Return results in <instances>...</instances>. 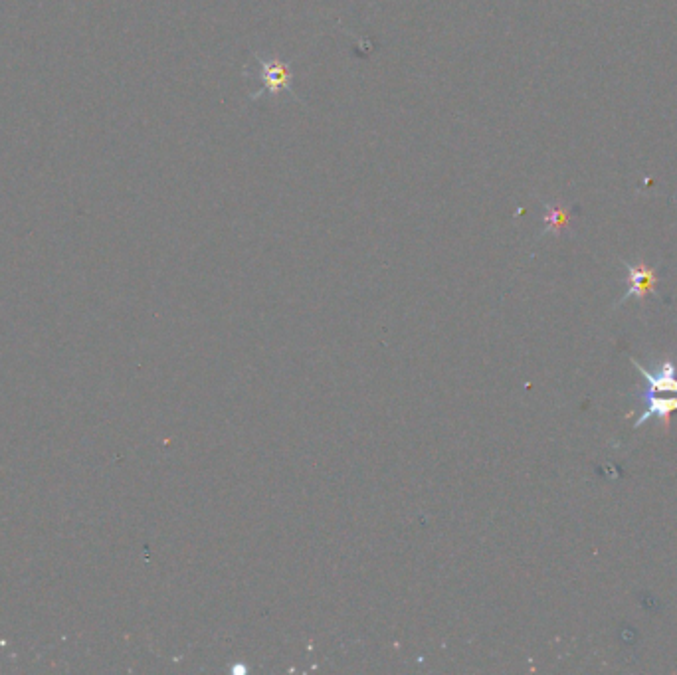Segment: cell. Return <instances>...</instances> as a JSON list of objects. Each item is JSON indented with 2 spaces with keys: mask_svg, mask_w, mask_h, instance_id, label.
I'll use <instances>...</instances> for the list:
<instances>
[{
  "mask_svg": "<svg viewBox=\"0 0 677 675\" xmlns=\"http://www.w3.org/2000/svg\"><path fill=\"white\" fill-rule=\"evenodd\" d=\"M252 64L246 66L244 76L252 82H258L260 88L250 94V101H262L266 97L272 99H293L299 101L295 92H293V72L290 64L276 58V56H266L254 52Z\"/></svg>",
  "mask_w": 677,
  "mask_h": 675,
  "instance_id": "cell-1",
  "label": "cell"
},
{
  "mask_svg": "<svg viewBox=\"0 0 677 675\" xmlns=\"http://www.w3.org/2000/svg\"><path fill=\"white\" fill-rule=\"evenodd\" d=\"M632 365L642 373L646 386L640 394L654 396H677V367L672 359L660 361L654 369H644L636 359H630Z\"/></svg>",
  "mask_w": 677,
  "mask_h": 675,
  "instance_id": "cell-2",
  "label": "cell"
},
{
  "mask_svg": "<svg viewBox=\"0 0 677 675\" xmlns=\"http://www.w3.org/2000/svg\"><path fill=\"white\" fill-rule=\"evenodd\" d=\"M626 270H628V291L626 295L618 301V305H622L626 299L636 297L638 301H642L648 293L656 291V284H658V270L656 268H648L642 264H628L624 262Z\"/></svg>",
  "mask_w": 677,
  "mask_h": 675,
  "instance_id": "cell-3",
  "label": "cell"
},
{
  "mask_svg": "<svg viewBox=\"0 0 677 675\" xmlns=\"http://www.w3.org/2000/svg\"><path fill=\"white\" fill-rule=\"evenodd\" d=\"M573 208L555 202V204H545V230L547 232H555L559 234L563 228L569 226L571 218H573Z\"/></svg>",
  "mask_w": 677,
  "mask_h": 675,
  "instance_id": "cell-4",
  "label": "cell"
}]
</instances>
